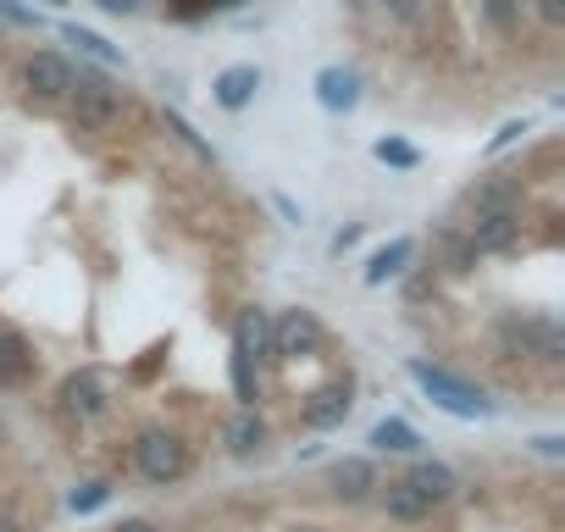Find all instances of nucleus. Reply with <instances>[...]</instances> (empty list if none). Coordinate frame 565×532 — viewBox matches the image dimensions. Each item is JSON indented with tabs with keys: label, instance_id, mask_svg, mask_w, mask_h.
<instances>
[{
	"label": "nucleus",
	"instance_id": "obj_1",
	"mask_svg": "<svg viewBox=\"0 0 565 532\" xmlns=\"http://www.w3.org/2000/svg\"><path fill=\"white\" fill-rule=\"evenodd\" d=\"M355 355L300 295L277 222L156 95L0 7V411L95 482L167 493L339 433Z\"/></svg>",
	"mask_w": 565,
	"mask_h": 532
},
{
	"label": "nucleus",
	"instance_id": "obj_2",
	"mask_svg": "<svg viewBox=\"0 0 565 532\" xmlns=\"http://www.w3.org/2000/svg\"><path fill=\"white\" fill-rule=\"evenodd\" d=\"M416 377L455 416L559 405L565 377V139L537 128L427 222L399 278Z\"/></svg>",
	"mask_w": 565,
	"mask_h": 532
},
{
	"label": "nucleus",
	"instance_id": "obj_3",
	"mask_svg": "<svg viewBox=\"0 0 565 532\" xmlns=\"http://www.w3.org/2000/svg\"><path fill=\"white\" fill-rule=\"evenodd\" d=\"M333 34L405 128L477 134L565 84V0H333Z\"/></svg>",
	"mask_w": 565,
	"mask_h": 532
},
{
	"label": "nucleus",
	"instance_id": "obj_4",
	"mask_svg": "<svg viewBox=\"0 0 565 532\" xmlns=\"http://www.w3.org/2000/svg\"><path fill=\"white\" fill-rule=\"evenodd\" d=\"M84 7L106 12V18H122V23H167V29H200V23H216L249 0H84Z\"/></svg>",
	"mask_w": 565,
	"mask_h": 532
}]
</instances>
